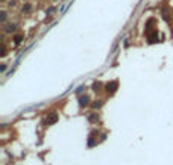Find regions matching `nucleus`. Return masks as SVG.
Instances as JSON below:
<instances>
[{
  "instance_id": "7",
  "label": "nucleus",
  "mask_w": 173,
  "mask_h": 165,
  "mask_svg": "<svg viewBox=\"0 0 173 165\" xmlns=\"http://www.w3.org/2000/svg\"><path fill=\"white\" fill-rule=\"evenodd\" d=\"M88 121H90V123H96V121H99V115L94 114V112L90 114V115H88Z\"/></svg>"
},
{
  "instance_id": "10",
  "label": "nucleus",
  "mask_w": 173,
  "mask_h": 165,
  "mask_svg": "<svg viewBox=\"0 0 173 165\" xmlns=\"http://www.w3.org/2000/svg\"><path fill=\"white\" fill-rule=\"evenodd\" d=\"M0 68H2V71H5V70H6V64H2V67H0Z\"/></svg>"
},
{
  "instance_id": "2",
  "label": "nucleus",
  "mask_w": 173,
  "mask_h": 165,
  "mask_svg": "<svg viewBox=\"0 0 173 165\" xmlns=\"http://www.w3.org/2000/svg\"><path fill=\"white\" fill-rule=\"evenodd\" d=\"M97 135H99V132H97L96 129L91 130V133L88 135V147H93L94 144H97V138H96Z\"/></svg>"
},
{
  "instance_id": "6",
  "label": "nucleus",
  "mask_w": 173,
  "mask_h": 165,
  "mask_svg": "<svg viewBox=\"0 0 173 165\" xmlns=\"http://www.w3.org/2000/svg\"><path fill=\"white\" fill-rule=\"evenodd\" d=\"M91 88H93V91H94V92H97V91H102V88H105V86L102 85V82H94Z\"/></svg>"
},
{
  "instance_id": "4",
  "label": "nucleus",
  "mask_w": 173,
  "mask_h": 165,
  "mask_svg": "<svg viewBox=\"0 0 173 165\" xmlns=\"http://www.w3.org/2000/svg\"><path fill=\"white\" fill-rule=\"evenodd\" d=\"M88 105H90V97H88V95H81V97H79V106H81V108H86V106H88Z\"/></svg>"
},
{
  "instance_id": "5",
  "label": "nucleus",
  "mask_w": 173,
  "mask_h": 165,
  "mask_svg": "<svg viewBox=\"0 0 173 165\" xmlns=\"http://www.w3.org/2000/svg\"><path fill=\"white\" fill-rule=\"evenodd\" d=\"M103 106V100H94L93 103H91V108L96 111V109H100Z\"/></svg>"
},
{
  "instance_id": "8",
  "label": "nucleus",
  "mask_w": 173,
  "mask_h": 165,
  "mask_svg": "<svg viewBox=\"0 0 173 165\" xmlns=\"http://www.w3.org/2000/svg\"><path fill=\"white\" fill-rule=\"evenodd\" d=\"M21 40H23V35H15V38H14L15 44H20V42H21Z\"/></svg>"
},
{
  "instance_id": "1",
  "label": "nucleus",
  "mask_w": 173,
  "mask_h": 165,
  "mask_svg": "<svg viewBox=\"0 0 173 165\" xmlns=\"http://www.w3.org/2000/svg\"><path fill=\"white\" fill-rule=\"evenodd\" d=\"M105 91H106V94H109V95H112L117 89H119V82L117 81H111V82H108L105 85V88H103Z\"/></svg>"
},
{
  "instance_id": "3",
  "label": "nucleus",
  "mask_w": 173,
  "mask_h": 165,
  "mask_svg": "<svg viewBox=\"0 0 173 165\" xmlns=\"http://www.w3.org/2000/svg\"><path fill=\"white\" fill-rule=\"evenodd\" d=\"M58 118H59V115L56 114V112H52V114H49L47 115V124H55L56 121H58Z\"/></svg>"
},
{
  "instance_id": "9",
  "label": "nucleus",
  "mask_w": 173,
  "mask_h": 165,
  "mask_svg": "<svg viewBox=\"0 0 173 165\" xmlns=\"http://www.w3.org/2000/svg\"><path fill=\"white\" fill-rule=\"evenodd\" d=\"M84 89H86V86H85V85H81V86H79V88L76 89V92H78V94H81V92H82Z\"/></svg>"
}]
</instances>
